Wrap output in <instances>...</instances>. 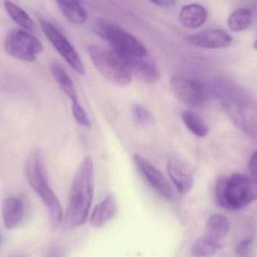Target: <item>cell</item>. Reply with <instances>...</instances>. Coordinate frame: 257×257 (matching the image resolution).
<instances>
[{
    "mask_svg": "<svg viewBox=\"0 0 257 257\" xmlns=\"http://www.w3.org/2000/svg\"><path fill=\"white\" fill-rule=\"evenodd\" d=\"M94 193V167L91 157H84L78 166L69 193V203L63 216V227L72 230L85 223Z\"/></svg>",
    "mask_w": 257,
    "mask_h": 257,
    "instance_id": "6da1fadb",
    "label": "cell"
},
{
    "mask_svg": "<svg viewBox=\"0 0 257 257\" xmlns=\"http://www.w3.org/2000/svg\"><path fill=\"white\" fill-rule=\"evenodd\" d=\"M214 95L232 122L244 134L257 139V102L229 83H217Z\"/></svg>",
    "mask_w": 257,
    "mask_h": 257,
    "instance_id": "7a4b0ae2",
    "label": "cell"
},
{
    "mask_svg": "<svg viewBox=\"0 0 257 257\" xmlns=\"http://www.w3.org/2000/svg\"><path fill=\"white\" fill-rule=\"evenodd\" d=\"M25 174L30 187L48 208L53 229H57L63 223V208L50 187L43 157L39 151H35L27 158Z\"/></svg>",
    "mask_w": 257,
    "mask_h": 257,
    "instance_id": "3957f363",
    "label": "cell"
},
{
    "mask_svg": "<svg viewBox=\"0 0 257 257\" xmlns=\"http://www.w3.org/2000/svg\"><path fill=\"white\" fill-rule=\"evenodd\" d=\"M256 199L257 185L246 175L235 174L226 179L221 178L216 184V202L225 209H241Z\"/></svg>",
    "mask_w": 257,
    "mask_h": 257,
    "instance_id": "277c9868",
    "label": "cell"
},
{
    "mask_svg": "<svg viewBox=\"0 0 257 257\" xmlns=\"http://www.w3.org/2000/svg\"><path fill=\"white\" fill-rule=\"evenodd\" d=\"M96 34L108 41L113 51L121 56L143 58L148 54L145 45L130 32L103 18H97L93 24Z\"/></svg>",
    "mask_w": 257,
    "mask_h": 257,
    "instance_id": "5b68a950",
    "label": "cell"
},
{
    "mask_svg": "<svg viewBox=\"0 0 257 257\" xmlns=\"http://www.w3.org/2000/svg\"><path fill=\"white\" fill-rule=\"evenodd\" d=\"M87 52L95 67L108 81L120 86L127 85L131 82L133 75L115 51L91 44L87 48Z\"/></svg>",
    "mask_w": 257,
    "mask_h": 257,
    "instance_id": "8992f818",
    "label": "cell"
},
{
    "mask_svg": "<svg viewBox=\"0 0 257 257\" xmlns=\"http://www.w3.org/2000/svg\"><path fill=\"white\" fill-rule=\"evenodd\" d=\"M5 49L12 57L24 61H34L43 49L37 38L24 30L11 31L5 41Z\"/></svg>",
    "mask_w": 257,
    "mask_h": 257,
    "instance_id": "52a82bcc",
    "label": "cell"
},
{
    "mask_svg": "<svg viewBox=\"0 0 257 257\" xmlns=\"http://www.w3.org/2000/svg\"><path fill=\"white\" fill-rule=\"evenodd\" d=\"M41 27L48 40L67 62L68 64L79 75L85 74V69L81 57L73 45L55 25L45 19H40Z\"/></svg>",
    "mask_w": 257,
    "mask_h": 257,
    "instance_id": "ba28073f",
    "label": "cell"
},
{
    "mask_svg": "<svg viewBox=\"0 0 257 257\" xmlns=\"http://www.w3.org/2000/svg\"><path fill=\"white\" fill-rule=\"evenodd\" d=\"M171 87L175 96L190 107L202 105L206 98V90L202 81L179 75L171 78Z\"/></svg>",
    "mask_w": 257,
    "mask_h": 257,
    "instance_id": "9c48e42d",
    "label": "cell"
},
{
    "mask_svg": "<svg viewBox=\"0 0 257 257\" xmlns=\"http://www.w3.org/2000/svg\"><path fill=\"white\" fill-rule=\"evenodd\" d=\"M133 161L140 175L154 191L167 200L172 201L175 199V192L170 183L157 167L137 154L133 155Z\"/></svg>",
    "mask_w": 257,
    "mask_h": 257,
    "instance_id": "30bf717a",
    "label": "cell"
},
{
    "mask_svg": "<svg viewBox=\"0 0 257 257\" xmlns=\"http://www.w3.org/2000/svg\"><path fill=\"white\" fill-rule=\"evenodd\" d=\"M187 40L195 46L203 48H223L232 43L230 35L220 29H208L191 35Z\"/></svg>",
    "mask_w": 257,
    "mask_h": 257,
    "instance_id": "8fae6325",
    "label": "cell"
},
{
    "mask_svg": "<svg viewBox=\"0 0 257 257\" xmlns=\"http://www.w3.org/2000/svg\"><path fill=\"white\" fill-rule=\"evenodd\" d=\"M167 173L180 194L190 192L193 184V175L181 160L176 157L171 158L167 162Z\"/></svg>",
    "mask_w": 257,
    "mask_h": 257,
    "instance_id": "7c38bea8",
    "label": "cell"
},
{
    "mask_svg": "<svg viewBox=\"0 0 257 257\" xmlns=\"http://www.w3.org/2000/svg\"><path fill=\"white\" fill-rule=\"evenodd\" d=\"M120 56L126 63L132 75H135L142 81L146 83H154L160 79V70L153 63L139 57Z\"/></svg>",
    "mask_w": 257,
    "mask_h": 257,
    "instance_id": "4fadbf2b",
    "label": "cell"
},
{
    "mask_svg": "<svg viewBox=\"0 0 257 257\" xmlns=\"http://www.w3.org/2000/svg\"><path fill=\"white\" fill-rule=\"evenodd\" d=\"M117 212V203L113 195H108L98 204L90 217V224L94 228H102L109 223Z\"/></svg>",
    "mask_w": 257,
    "mask_h": 257,
    "instance_id": "5bb4252c",
    "label": "cell"
},
{
    "mask_svg": "<svg viewBox=\"0 0 257 257\" xmlns=\"http://www.w3.org/2000/svg\"><path fill=\"white\" fill-rule=\"evenodd\" d=\"M3 223L9 229L17 227L24 217V204L18 197H9L5 199L2 206Z\"/></svg>",
    "mask_w": 257,
    "mask_h": 257,
    "instance_id": "9a60e30c",
    "label": "cell"
},
{
    "mask_svg": "<svg viewBox=\"0 0 257 257\" xmlns=\"http://www.w3.org/2000/svg\"><path fill=\"white\" fill-rule=\"evenodd\" d=\"M179 19L184 27L196 29L205 24L208 19V12L201 5H186L180 11Z\"/></svg>",
    "mask_w": 257,
    "mask_h": 257,
    "instance_id": "2e32d148",
    "label": "cell"
},
{
    "mask_svg": "<svg viewBox=\"0 0 257 257\" xmlns=\"http://www.w3.org/2000/svg\"><path fill=\"white\" fill-rule=\"evenodd\" d=\"M51 71L54 79L58 83L64 93L72 101H78V95L75 84L66 69L57 62H52L51 64Z\"/></svg>",
    "mask_w": 257,
    "mask_h": 257,
    "instance_id": "e0dca14e",
    "label": "cell"
},
{
    "mask_svg": "<svg viewBox=\"0 0 257 257\" xmlns=\"http://www.w3.org/2000/svg\"><path fill=\"white\" fill-rule=\"evenodd\" d=\"M59 9L66 19L73 24H84L87 19V12L78 1L61 0L57 2Z\"/></svg>",
    "mask_w": 257,
    "mask_h": 257,
    "instance_id": "ac0fdd59",
    "label": "cell"
},
{
    "mask_svg": "<svg viewBox=\"0 0 257 257\" xmlns=\"http://www.w3.org/2000/svg\"><path fill=\"white\" fill-rule=\"evenodd\" d=\"M223 241L205 234L193 244L192 253L194 256L203 257L211 256L221 248Z\"/></svg>",
    "mask_w": 257,
    "mask_h": 257,
    "instance_id": "d6986e66",
    "label": "cell"
},
{
    "mask_svg": "<svg viewBox=\"0 0 257 257\" xmlns=\"http://www.w3.org/2000/svg\"><path fill=\"white\" fill-rule=\"evenodd\" d=\"M4 5L7 13L17 24L22 27L25 31L33 32L34 30V22L24 9L12 2L6 1Z\"/></svg>",
    "mask_w": 257,
    "mask_h": 257,
    "instance_id": "ffe728a7",
    "label": "cell"
},
{
    "mask_svg": "<svg viewBox=\"0 0 257 257\" xmlns=\"http://www.w3.org/2000/svg\"><path fill=\"white\" fill-rule=\"evenodd\" d=\"M229 224L226 217L220 214L211 216L207 220L206 234L223 241L229 232Z\"/></svg>",
    "mask_w": 257,
    "mask_h": 257,
    "instance_id": "44dd1931",
    "label": "cell"
},
{
    "mask_svg": "<svg viewBox=\"0 0 257 257\" xmlns=\"http://www.w3.org/2000/svg\"><path fill=\"white\" fill-rule=\"evenodd\" d=\"M182 119L187 129L194 135L205 137L209 133V128L203 119L193 111H184L182 113Z\"/></svg>",
    "mask_w": 257,
    "mask_h": 257,
    "instance_id": "7402d4cb",
    "label": "cell"
},
{
    "mask_svg": "<svg viewBox=\"0 0 257 257\" xmlns=\"http://www.w3.org/2000/svg\"><path fill=\"white\" fill-rule=\"evenodd\" d=\"M251 21V11L247 9H239L231 14L228 18V26L232 31H243L250 25Z\"/></svg>",
    "mask_w": 257,
    "mask_h": 257,
    "instance_id": "603a6c76",
    "label": "cell"
},
{
    "mask_svg": "<svg viewBox=\"0 0 257 257\" xmlns=\"http://www.w3.org/2000/svg\"><path fill=\"white\" fill-rule=\"evenodd\" d=\"M132 114L135 122L139 125L148 126L154 123V119L152 113L140 104H133Z\"/></svg>",
    "mask_w": 257,
    "mask_h": 257,
    "instance_id": "cb8c5ba5",
    "label": "cell"
},
{
    "mask_svg": "<svg viewBox=\"0 0 257 257\" xmlns=\"http://www.w3.org/2000/svg\"><path fill=\"white\" fill-rule=\"evenodd\" d=\"M72 110L75 121L80 125L85 128H90L91 126L90 119L78 101H72Z\"/></svg>",
    "mask_w": 257,
    "mask_h": 257,
    "instance_id": "d4e9b609",
    "label": "cell"
},
{
    "mask_svg": "<svg viewBox=\"0 0 257 257\" xmlns=\"http://www.w3.org/2000/svg\"><path fill=\"white\" fill-rule=\"evenodd\" d=\"M253 240L246 238L238 243L236 247V253L239 257H249L251 253Z\"/></svg>",
    "mask_w": 257,
    "mask_h": 257,
    "instance_id": "484cf974",
    "label": "cell"
},
{
    "mask_svg": "<svg viewBox=\"0 0 257 257\" xmlns=\"http://www.w3.org/2000/svg\"><path fill=\"white\" fill-rule=\"evenodd\" d=\"M249 169H250V175H251V179L257 185V149L250 157V161H249Z\"/></svg>",
    "mask_w": 257,
    "mask_h": 257,
    "instance_id": "4316f807",
    "label": "cell"
},
{
    "mask_svg": "<svg viewBox=\"0 0 257 257\" xmlns=\"http://www.w3.org/2000/svg\"><path fill=\"white\" fill-rule=\"evenodd\" d=\"M153 4L157 5L160 7H171L176 4V2L169 1V0H160V1L152 2Z\"/></svg>",
    "mask_w": 257,
    "mask_h": 257,
    "instance_id": "83f0119b",
    "label": "cell"
},
{
    "mask_svg": "<svg viewBox=\"0 0 257 257\" xmlns=\"http://www.w3.org/2000/svg\"><path fill=\"white\" fill-rule=\"evenodd\" d=\"M253 47H254L255 49L257 51V39L254 41V43H253Z\"/></svg>",
    "mask_w": 257,
    "mask_h": 257,
    "instance_id": "f1b7e54d",
    "label": "cell"
},
{
    "mask_svg": "<svg viewBox=\"0 0 257 257\" xmlns=\"http://www.w3.org/2000/svg\"><path fill=\"white\" fill-rule=\"evenodd\" d=\"M1 241H2V235H1V232H0V244H1Z\"/></svg>",
    "mask_w": 257,
    "mask_h": 257,
    "instance_id": "f546056e",
    "label": "cell"
},
{
    "mask_svg": "<svg viewBox=\"0 0 257 257\" xmlns=\"http://www.w3.org/2000/svg\"><path fill=\"white\" fill-rule=\"evenodd\" d=\"M12 257H24V256H12Z\"/></svg>",
    "mask_w": 257,
    "mask_h": 257,
    "instance_id": "4dcf8cb0",
    "label": "cell"
}]
</instances>
